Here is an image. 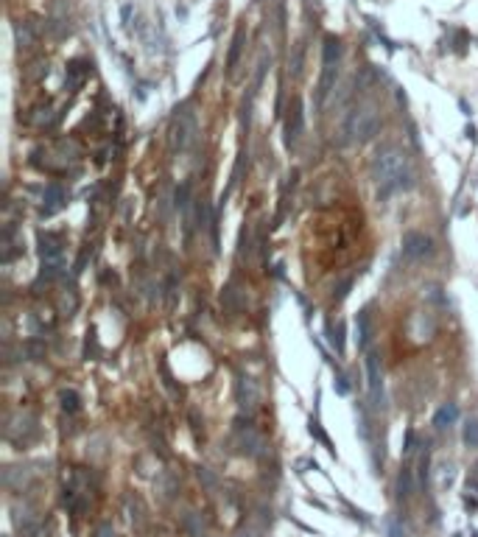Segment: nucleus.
Listing matches in <instances>:
<instances>
[{"label": "nucleus", "instance_id": "obj_1", "mask_svg": "<svg viewBox=\"0 0 478 537\" xmlns=\"http://www.w3.org/2000/svg\"><path fill=\"white\" fill-rule=\"evenodd\" d=\"M369 171H372V179L378 185V199H389V196L411 188L409 160H406L403 149H397V146H383L372 157Z\"/></svg>", "mask_w": 478, "mask_h": 537}, {"label": "nucleus", "instance_id": "obj_2", "mask_svg": "<svg viewBox=\"0 0 478 537\" xmlns=\"http://www.w3.org/2000/svg\"><path fill=\"white\" fill-rule=\"evenodd\" d=\"M381 129V118L372 107H358L353 112H347L344 123H341V143L350 146V143H369Z\"/></svg>", "mask_w": 478, "mask_h": 537}, {"label": "nucleus", "instance_id": "obj_3", "mask_svg": "<svg viewBox=\"0 0 478 537\" xmlns=\"http://www.w3.org/2000/svg\"><path fill=\"white\" fill-rule=\"evenodd\" d=\"M196 135H199V123H196V112L191 107H179L174 121H171V129H168V143H171V151L174 154H182L188 151L193 143H196Z\"/></svg>", "mask_w": 478, "mask_h": 537}, {"label": "nucleus", "instance_id": "obj_4", "mask_svg": "<svg viewBox=\"0 0 478 537\" xmlns=\"http://www.w3.org/2000/svg\"><path fill=\"white\" fill-rule=\"evenodd\" d=\"M367 392H369V403L372 409H383L386 406V392H383V369H381V358L378 353L367 350Z\"/></svg>", "mask_w": 478, "mask_h": 537}, {"label": "nucleus", "instance_id": "obj_5", "mask_svg": "<svg viewBox=\"0 0 478 537\" xmlns=\"http://www.w3.org/2000/svg\"><path fill=\"white\" fill-rule=\"evenodd\" d=\"M403 255L409 261H425L434 255V241L425 233H406L403 236Z\"/></svg>", "mask_w": 478, "mask_h": 537}, {"label": "nucleus", "instance_id": "obj_6", "mask_svg": "<svg viewBox=\"0 0 478 537\" xmlns=\"http://www.w3.org/2000/svg\"><path fill=\"white\" fill-rule=\"evenodd\" d=\"M235 400H238L240 412H254V409H257V403H260V389H257V383H254L249 375H238Z\"/></svg>", "mask_w": 478, "mask_h": 537}, {"label": "nucleus", "instance_id": "obj_7", "mask_svg": "<svg viewBox=\"0 0 478 537\" xmlns=\"http://www.w3.org/2000/svg\"><path fill=\"white\" fill-rule=\"evenodd\" d=\"M39 255L45 266H62V238L53 233L39 236Z\"/></svg>", "mask_w": 478, "mask_h": 537}, {"label": "nucleus", "instance_id": "obj_8", "mask_svg": "<svg viewBox=\"0 0 478 537\" xmlns=\"http://www.w3.org/2000/svg\"><path fill=\"white\" fill-rule=\"evenodd\" d=\"M238 445L243 448V454H249V456H263L266 454V440L249 423L238 426Z\"/></svg>", "mask_w": 478, "mask_h": 537}, {"label": "nucleus", "instance_id": "obj_9", "mask_svg": "<svg viewBox=\"0 0 478 537\" xmlns=\"http://www.w3.org/2000/svg\"><path fill=\"white\" fill-rule=\"evenodd\" d=\"M191 205H193V196H191V185H179L177 191V210L182 213V224H185V241H191L193 236V219H191Z\"/></svg>", "mask_w": 478, "mask_h": 537}, {"label": "nucleus", "instance_id": "obj_10", "mask_svg": "<svg viewBox=\"0 0 478 537\" xmlns=\"http://www.w3.org/2000/svg\"><path fill=\"white\" fill-rule=\"evenodd\" d=\"M64 199H67V193H64L62 185H48L45 193H42V216H53L56 210H62Z\"/></svg>", "mask_w": 478, "mask_h": 537}, {"label": "nucleus", "instance_id": "obj_11", "mask_svg": "<svg viewBox=\"0 0 478 537\" xmlns=\"http://www.w3.org/2000/svg\"><path fill=\"white\" fill-rule=\"evenodd\" d=\"M336 76H339V64H325V67H322V79H319V84H316V107H322L325 98L330 95V90H333V84H336Z\"/></svg>", "mask_w": 478, "mask_h": 537}, {"label": "nucleus", "instance_id": "obj_12", "mask_svg": "<svg viewBox=\"0 0 478 537\" xmlns=\"http://www.w3.org/2000/svg\"><path fill=\"white\" fill-rule=\"evenodd\" d=\"M456 420H459V409H456V403H448V406H442V409L434 414V426H437L439 431L456 426Z\"/></svg>", "mask_w": 478, "mask_h": 537}, {"label": "nucleus", "instance_id": "obj_13", "mask_svg": "<svg viewBox=\"0 0 478 537\" xmlns=\"http://www.w3.org/2000/svg\"><path fill=\"white\" fill-rule=\"evenodd\" d=\"M341 59V42L336 36H327L322 45V64H339Z\"/></svg>", "mask_w": 478, "mask_h": 537}, {"label": "nucleus", "instance_id": "obj_14", "mask_svg": "<svg viewBox=\"0 0 478 537\" xmlns=\"http://www.w3.org/2000/svg\"><path fill=\"white\" fill-rule=\"evenodd\" d=\"M87 73H90V70H87V64H84V62H78V59H76V62H70V64H67V87H70V90L81 87V84H84V79H87Z\"/></svg>", "mask_w": 478, "mask_h": 537}, {"label": "nucleus", "instance_id": "obj_15", "mask_svg": "<svg viewBox=\"0 0 478 537\" xmlns=\"http://www.w3.org/2000/svg\"><path fill=\"white\" fill-rule=\"evenodd\" d=\"M299 132H302V107H299V101L294 104V112H291V118H288V126H285V140H288V146L299 137Z\"/></svg>", "mask_w": 478, "mask_h": 537}, {"label": "nucleus", "instance_id": "obj_16", "mask_svg": "<svg viewBox=\"0 0 478 537\" xmlns=\"http://www.w3.org/2000/svg\"><path fill=\"white\" fill-rule=\"evenodd\" d=\"M355 333H358V347L361 350H367V344H369V311L364 308V311H358V316H355Z\"/></svg>", "mask_w": 478, "mask_h": 537}, {"label": "nucleus", "instance_id": "obj_17", "mask_svg": "<svg viewBox=\"0 0 478 537\" xmlns=\"http://www.w3.org/2000/svg\"><path fill=\"white\" fill-rule=\"evenodd\" d=\"M182 526L188 529V535L191 537H205V521H202L199 512H188L185 521H182Z\"/></svg>", "mask_w": 478, "mask_h": 537}, {"label": "nucleus", "instance_id": "obj_18", "mask_svg": "<svg viewBox=\"0 0 478 537\" xmlns=\"http://www.w3.org/2000/svg\"><path fill=\"white\" fill-rule=\"evenodd\" d=\"M411 493H414V476H411L409 468H403L400 476H397V496H400V498H409Z\"/></svg>", "mask_w": 478, "mask_h": 537}, {"label": "nucleus", "instance_id": "obj_19", "mask_svg": "<svg viewBox=\"0 0 478 537\" xmlns=\"http://www.w3.org/2000/svg\"><path fill=\"white\" fill-rule=\"evenodd\" d=\"M243 28L235 31V39H233V48H230V56H227V70L233 73L235 70V64H238V56H240V48H243Z\"/></svg>", "mask_w": 478, "mask_h": 537}, {"label": "nucleus", "instance_id": "obj_20", "mask_svg": "<svg viewBox=\"0 0 478 537\" xmlns=\"http://www.w3.org/2000/svg\"><path fill=\"white\" fill-rule=\"evenodd\" d=\"M465 445L467 448H478V417H473V420H467L465 423Z\"/></svg>", "mask_w": 478, "mask_h": 537}, {"label": "nucleus", "instance_id": "obj_21", "mask_svg": "<svg viewBox=\"0 0 478 537\" xmlns=\"http://www.w3.org/2000/svg\"><path fill=\"white\" fill-rule=\"evenodd\" d=\"M221 302L230 308V311H238L240 308V294H238V288H233V285H227L224 288V294H221Z\"/></svg>", "mask_w": 478, "mask_h": 537}, {"label": "nucleus", "instance_id": "obj_22", "mask_svg": "<svg viewBox=\"0 0 478 537\" xmlns=\"http://www.w3.org/2000/svg\"><path fill=\"white\" fill-rule=\"evenodd\" d=\"M310 434H313V437H316V440H319V442H322V445H325V448H327L330 454H336V448H333V442L327 440V434L322 431V426H319L316 420H310Z\"/></svg>", "mask_w": 478, "mask_h": 537}, {"label": "nucleus", "instance_id": "obj_23", "mask_svg": "<svg viewBox=\"0 0 478 537\" xmlns=\"http://www.w3.org/2000/svg\"><path fill=\"white\" fill-rule=\"evenodd\" d=\"M62 409H64V412H78V395H76L73 389L62 392Z\"/></svg>", "mask_w": 478, "mask_h": 537}, {"label": "nucleus", "instance_id": "obj_24", "mask_svg": "<svg viewBox=\"0 0 478 537\" xmlns=\"http://www.w3.org/2000/svg\"><path fill=\"white\" fill-rule=\"evenodd\" d=\"M386 532H389V537H409V532L403 529V524H400L397 518H389V521H386Z\"/></svg>", "mask_w": 478, "mask_h": 537}, {"label": "nucleus", "instance_id": "obj_25", "mask_svg": "<svg viewBox=\"0 0 478 537\" xmlns=\"http://www.w3.org/2000/svg\"><path fill=\"white\" fill-rule=\"evenodd\" d=\"M14 31H17V42H20V48H25V45L31 42V34H28V31H25L22 25H17Z\"/></svg>", "mask_w": 478, "mask_h": 537}, {"label": "nucleus", "instance_id": "obj_26", "mask_svg": "<svg viewBox=\"0 0 478 537\" xmlns=\"http://www.w3.org/2000/svg\"><path fill=\"white\" fill-rule=\"evenodd\" d=\"M199 479H202L205 484H210V487L216 484V476H210V470H207V468H199Z\"/></svg>", "mask_w": 478, "mask_h": 537}, {"label": "nucleus", "instance_id": "obj_27", "mask_svg": "<svg viewBox=\"0 0 478 537\" xmlns=\"http://www.w3.org/2000/svg\"><path fill=\"white\" fill-rule=\"evenodd\" d=\"M95 537H115V532H112V526H109V524H101V526L95 529Z\"/></svg>", "mask_w": 478, "mask_h": 537}, {"label": "nucleus", "instance_id": "obj_28", "mask_svg": "<svg viewBox=\"0 0 478 537\" xmlns=\"http://www.w3.org/2000/svg\"><path fill=\"white\" fill-rule=\"evenodd\" d=\"M467 493H470L473 501H478V484H467Z\"/></svg>", "mask_w": 478, "mask_h": 537}, {"label": "nucleus", "instance_id": "obj_29", "mask_svg": "<svg viewBox=\"0 0 478 537\" xmlns=\"http://www.w3.org/2000/svg\"><path fill=\"white\" fill-rule=\"evenodd\" d=\"M473 473H476V476H478V462H476V465H473Z\"/></svg>", "mask_w": 478, "mask_h": 537}]
</instances>
